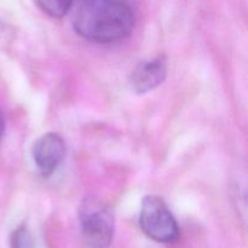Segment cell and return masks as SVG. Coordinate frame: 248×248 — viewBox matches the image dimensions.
<instances>
[{
  "mask_svg": "<svg viewBox=\"0 0 248 248\" xmlns=\"http://www.w3.org/2000/svg\"><path fill=\"white\" fill-rule=\"evenodd\" d=\"M43 12L52 18H62L70 11L74 0H35Z\"/></svg>",
  "mask_w": 248,
  "mask_h": 248,
  "instance_id": "cell-6",
  "label": "cell"
},
{
  "mask_svg": "<svg viewBox=\"0 0 248 248\" xmlns=\"http://www.w3.org/2000/svg\"><path fill=\"white\" fill-rule=\"evenodd\" d=\"M81 236L90 248H108L114 239L113 211L101 199L89 196L79 207Z\"/></svg>",
  "mask_w": 248,
  "mask_h": 248,
  "instance_id": "cell-2",
  "label": "cell"
},
{
  "mask_svg": "<svg viewBox=\"0 0 248 248\" xmlns=\"http://www.w3.org/2000/svg\"><path fill=\"white\" fill-rule=\"evenodd\" d=\"M65 155V143L58 133L48 132L35 140L31 148V156L44 177H50Z\"/></svg>",
  "mask_w": 248,
  "mask_h": 248,
  "instance_id": "cell-4",
  "label": "cell"
},
{
  "mask_svg": "<svg viewBox=\"0 0 248 248\" xmlns=\"http://www.w3.org/2000/svg\"><path fill=\"white\" fill-rule=\"evenodd\" d=\"M73 26L81 38L92 43H116L132 33L135 12L126 0H81Z\"/></svg>",
  "mask_w": 248,
  "mask_h": 248,
  "instance_id": "cell-1",
  "label": "cell"
},
{
  "mask_svg": "<svg viewBox=\"0 0 248 248\" xmlns=\"http://www.w3.org/2000/svg\"><path fill=\"white\" fill-rule=\"evenodd\" d=\"M11 248H35L33 236L26 225H19L11 235Z\"/></svg>",
  "mask_w": 248,
  "mask_h": 248,
  "instance_id": "cell-7",
  "label": "cell"
},
{
  "mask_svg": "<svg viewBox=\"0 0 248 248\" xmlns=\"http://www.w3.org/2000/svg\"><path fill=\"white\" fill-rule=\"evenodd\" d=\"M167 75V63L165 57H157L138 65L130 78L133 91L138 94L147 93L164 82Z\"/></svg>",
  "mask_w": 248,
  "mask_h": 248,
  "instance_id": "cell-5",
  "label": "cell"
},
{
  "mask_svg": "<svg viewBox=\"0 0 248 248\" xmlns=\"http://www.w3.org/2000/svg\"><path fill=\"white\" fill-rule=\"evenodd\" d=\"M4 132H5V119H4V114H2V111L0 110V144H1L2 137H4Z\"/></svg>",
  "mask_w": 248,
  "mask_h": 248,
  "instance_id": "cell-8",
  "label": "cell"
},
{
  "mask_svg": "<svg viewBox=\"0 0 248 248\" xmlns=\"http://www.w3.org/2000/svg\"><path fill=\"white\" fill-rule=\"evenodd\" d=\"M140 227L149 239L160 244H173L179 237V227L166 202L156 195L143 199Z\"/></svg>",
  "mask_w": 248,
  "mask_h": 248,
  "instance_id": "cell-3",
  "label": "cell"
}]
</instances>
